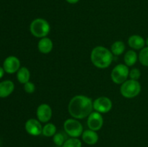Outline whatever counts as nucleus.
Wrapping results in <instances>:
<instances>
[{
    "instance_id": "9",
    "label": "nucleus",
    "mask_w": 148,
    "mask_h": 147,
    "mask_svg": "<svg viewBox=\"0 0 148 147\" xmlns=\"http://www.w3.org/2000/svg\"><path fill=\"white\" fill-rule=\"evenodd\" d=\"M25 128L26 132L33 136H38L42 134V131H43V127L40 121L34 118H30L26 121Z\"/></svg>"
},
{
    "instance_id": "27",
    "label": "nucleus",
    "mask_w": 148,
    "mask_h": 147,
    "mask_svg": "<svg viewBox=\"0 0 148 147\" xmlns=\"http://www.w3.org/2000/svg\"><path fill=\"white\" fill-rule=\"evenodd\" d=\"M145 45L148 47V37L146 39V40H145Z\"/></svg>"
},
{
    "instance_id": "2",
    "label": "nucleus",
    "mask_w": 148,
    "mask_h": 147,
    "mask_svg": "<svg viewBox=\"0 0 148 147\" xmlns=\"http://www.w3.org/2000/svg\"><path fill=\"white\" fill-rule=\"evenodd\" d=\"M92 64L99 69H106L111 64L114 55L103 46H97L92 49L90 54Z\"/></svg>"
},
{
    "instance_id": "15",
    "label": "nucleus",
    "mask_w": 148,
    "mask_h": 147,
    "mask_svg": "<svg viewBox=\"0 0 148 147\" xmlns=\"http://www.w3.org/2000/svg\"><path fill=\"white\" fill-rule=\"evenodd\" d=\"M53 46L52 40L47 37L40 38V40L38 43V49L40 53L43 54H47L51 52Z\"/></svg>"
},
{
    "instance_id": "7",
    "label": "nucleus",
    "mask_w": 148,
    "mask_h": 147,
    "mask_svg": "<svg viewBox=\"0 0 148 147\" xmlns=\"http://www.w3.org/2000/svg\"><path fill=\"white\" fill-rule=\"evenodd\" d=\"M93 109L100 113H107L112 109L113 104L111 99L107 97H100L92 102Z\"/></svg>"
},
{
    "instance_id": "17",
    "label": "nucleus",
    "mask_w": 148,
    "mask_h": 147,
    "mask_svg": "<svg viewBox=\"0 0 148 147\" xmlns=\"http://www.w3.org/2000/svg\"><path fill=\"white\" fill-rule=\"evenodd\" d=\"M138 60V56L137 53L134 50H130L125 53L124 57V61L125 64L127 66H132L137 63Z\"/></svg>"
},
{
    "instance_id": "4",
    "label": "nucleus",
    "mask_w": 148,
    "mask_h": 147,
    "mask_svg": "<svg viewBox=\"0 0 148 147\" xmlns=\"http://www.w3.org/2000/svg\"><path fill=\"white\" fill-rule=\"evenodd\" d=\"M120 92L124 97L127 99L134 98L141 92V84L137 80L127 79L121 84Z\"/></svg>"
},
{
    "instance_id": "8",
    "label": "nucleus",
    "mask_w": 148,
    "mask_h": 147,
    "mask_svg": "<svg viewBox=\"0 0 148 147\" xmlns=\"http://www.w3.org/2000/svg\"><path fill=\"white\" fill-rule=\"evenodd\" d=\"M87 124L89 129L98 131L101 129L103 125V118L101 113L98 112H92L88 117Z\"/></svg>"
},
{
    "instance_id": "23",
    "label": "nucleus",
    "mask_w": 148,
    "mask_h": 147,
    "mask_svg": "<svg viewBox=\"0 0 148 147\" xmlns=\"http://www.w3.org/2000/svg\"><path fill=\"white\" fill-rule=\"evenodd\" d=\"M140 76H141V71H140V69H137V68H133L130 71L129 77L130 78V79L138 81Z\"/></svg>"
},
{
    "instance_id": "16",
    "label": "nucleus",
    "mask_w": 148,
    "mask_h": 147,
    "mask_svg": "<svg viewBox=\"0 0 148 147\" xmlns=\"http://www.w3.org/2000/svg\"><path fill=\"white\" fill-rule=\"evenodd\" d=\"M30 78V71L25 66L20 67L17 72V79L20 84H25L29 82Z\"/></svg>"
},
{
    "instance_id": "20",
    "label": "nucleus",
    "mask_w": 148,
    "mask_h": 147,
    "mask_svg": "<svg viewBox=\"0 0 148 147\" xmlns=\"http://www.w3.org/2000/svg\"><path fill=\"white\" fill-rule=\"evenodd\" d=\"M140 63L145 66H148V47H144L141 49L138 56Z\"/></svg>"
},
{
    "instance_id": "12",
    "label": "nucleus",
    "mask_w": 148,
    "mask_h": 147,
    "mask_svg": "<svg viewBox=\"0 0 148 147\" xmlns=\"http://www.w3.org/2000/svg\"><path fill=\"white\" fill-rule=\"evenodd\" d=\"M82 139L88 145H95L98 143L99 136L96 131L88 129L83 131L82 134Z\"/></svg>"
},
{
    "instance_id": "10",
    "label": "nucleus",
    "mask_w": 148,
    "mask_h": 147,
    "mask_svg": "<svg viewBox=\"0 0 148 147\" xmlns=\"http://www.w3.org/2000/svg\"><path fill=\"white\" fill-rule=\"evenodd\" d=\"M3 68L6 73L10 74L16 73L20 68V60L16 56H8L6 58L3 63Z\"/></svg>"
},
{
    "instance_id": "3",
    "label": "nucleus",
    "mask_w": 148,
    "mask_h": 147,
    "mask_svg": "<svg viewBox=\"0 0 148 147\" xmlns=\"http://www.w3.org/2000/svg\"><path fill=\"white\" fill-rule=\"evenodd\" d=\"M51 27L47 20L43 18H37L31 22L30 31L33 36L39 38L46 37L50 33Z\"/></svg>"
},
{
    "instance_id": "5",
    "label": "nucleus",
    "mask_w": 148,
    "mask_h": 147,
    "mask_svg": "<svg viewBox=\"0 0 148 147\" xmlns=\"http://www.w3.org/2000/svg\"><path fill=\"white\" fill-rule=\"evenodd\" d=\"M64 129L65 133L72 138H78L83 133L82 123L75 118H69L64 122Z\"/></svg>"
},
{
    "instance_id": "14",
    "label": "nucleus",
    "mask_w": 148,
    "mask_h": 147,
    "mask_svg": "<svg viewBox=\"0 0 148 147\" xmlns=\"http://www.w3.org/2000/svg\"><path fill=\"white\" fill-rule=\"evenodd\" d=\"M128 44L134 50H141L145 46V40L142 36L133 35L128 39Z\"/></svg>"
},
{
    "instance_id": "21",
    "label": "nucleus",
    "mask_w": 148,
    "mask_h": 147,
    "mask_svg": "<svg viewBox=\"0 0 148 147\" xmlns=\"http://www.w3.org/2000/svg\"><path fill=\"white\" fill-rule=\"evenodd\" d=\"M62 147H82V142L78 138H69L65 141Z\"/></svg>"
},
{
    "instance_id": "19",
    "label": "nucleus",
    "mask_w": 148,
    "mask_h": 147,
    "mask_svg": "<svg viewBox=\"0 0 148 147\" xmlns=\"http://www.w3.org/2000/svg\"><path fill=\"white\" fill-rule=\"evenodd\" d=\"M56 133V127L53 123L49 122L43 127L42 134L46 137H52Z\"/></svg>"
},
{
    "instance_id": "13",
    "label": "nucleus",
    "mask_w": 148,
    "mask_h": 147,
    "mask_svg": "<svg viewBox=\"0 0 148 147\" xmlns=\"http://www.w3.org/2000/svg\"><path fill=\"white\" fill-rule=\"evenodd\" d=\"M14 89V84L12 81L4 80L0 82V98L10 96Z\"/></svg>"
},
{
    "instance_id": "28",
    "label": "nucleus",
    "mask_w": 148,
    "mask_h": 147,
    "mask_svg": "<svg viewBox=\"0 0 148 147\" xmlns=\"http://www.w3.org/2000/svg\"><path fill=\"white\" fill-rule=\"evenodd\" d=\"M0 146H1V141H0Z\"/></svg>"
},
{
    "instance_id": "26",
    "label": "nucleus",
    "mask_w": 148,
    "mask_h": 147,
    "mask_svg": "<svg viewBox=\"0 0 148 147\" xmlns=\"http://www.w3.org/2000/svg\"><path fill=\"white\" fill-rule=\"evenodd\" d=\"M66 1H67L68 3H69V4H76V3H77L78 1H79V0H66Z\"/></svg>"
},
{
    "instance_id": "24",
    "label": "nucleus",
    "mask_w": 148,
    "mask_h": 147,
    "mask_svg": "<svg viewBox=\"0 0 148 147\" xmlns=\"http://www.w3.org/2000/svg\"><path fill=\"white\" fill-rule=\"evenodd\" d=\"M24 89L27 93L33 94L35 92V90H36V86H35V84L33 82L29 81L28 82H27V83L24 84Z\"/></svg>"
},
{
    "instance_id": "11",
    "label": "nucleus",
    "mask_w": 148,
    "mask_h": 147,
    "mask_svg": "<svg viewBox=\"0 0 148 147\" xmlns=\"http://www.w3.org/2000/svg\"><path fill=\"white\" fill-rule=\"evenodd\" d=\"M38 120L41 122H48L52 117V109L47 104H41L36 110Z\"/></svg>"
},
{
    "instance_id": "22",
    "label": "nucleus",
    "mask_w": 148,
    "mask_h": 147,
    "mask_svg": "<svg viewBox=\"0 0 148 147\" xmlns=\"http://www.w3.org/2000/svg\"><path fill=\"white\" fill-rule=\"evenodd\" d=\"M66 137L62 133L59 132L56 133L53 136V141L54 144L57 146H62L64 143L66 141Z\"/></svg>"
},
{
    "instance_id": "18",
    "label": "nucleus",
    "mask_w": 148,
    "mask_h": 147,
    "mask_svg": "<svg viewBox=\"0 0 148 147\" xmlns=\"http://www.w3.org/2000/svg\"><path fill=\"white\" fill-rule=\"evenodd\" d=\"M125 48L126 46L124 42L121 41V40H117L111 45V51L113 53V55L119 56L124 53Z\"/></svg>"
},
{
    "instance_id": "6",
    "label": "nucleus",
    "mask_w": 148,
    "mask_h": 147,
    "mask_svg": "<svg viewBox=\"0 0 148 147\" xmlns=\"http://www.w3.org/2000/svg\"><path fill=\"white\" fill-rule=\"evenodd\" d=\"M130 74V69L126 64L116 65L113 69L111 74V77L113 82L116 84H122L127 80Z\"/></svg>"
},
{
    "instance_id": "1",
    "label": "nucleus",
    "mask_w": 148,
    "mask_h": 147,
    "mask_svg": "<svg viewBox=\"0 0 148 147\" xmlns=\"http://www.w3.org/2000/svg\"><path fill=\"white\" fill-rule=\"evenodd\" d=\"M90 98L85 95H76L71 99L68 105V111L75 119H84L92 112L93 106Z\"/></svg>"
},
{
    "instance_id": "25",
    "label": "nucleus",
    "mask_w": 148,
    "mask_h": 147,
    "mask_svg": "<svg viewBox=\"0 0 148 147\" xmlns=\"http://www.w3.org/2000/svg\"><path fill=\"white\" fill-rule=\"evenodd\" d=\"M4 72H5V71H4V68L1 67V66H0V79H1V78L4 76Z\"/></svg>"
}]
</instances>
